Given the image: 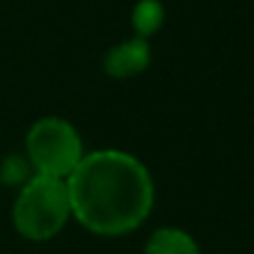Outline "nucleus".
<instances>
[{
	"mask_svg": "<svg viewBox=\"0 0 254 254\" xmlns=\"http://www.w3.org/2000/svg\"><path fill=\"white\" fill-rule=\"evenodd\" d=\"M145 254H202L197 239L180 227H160L145 242Z\"/></svg>",
	"mask_w": 254,
	"mask_h": 254,
	"instance_id": "obj_5",
	"label": "nucleus"
},
{
	"mask_svg": "<svg viewBox=\"0 0 254 254\" xmlns=\"http://www.w3.org/2000/svg\"><path fill=\"white\" fill-rule=\"evenodd\" d=\"M72 217L67 182L48 175H33L18 192L13 204V224L30 242L58 237Z\"/></svg>",
	"mask_w": 254,
	"mask_h": 254,
	"instance_id": "obj_2",
	"label": "nucleus"
},
{
	"mask_svg": "<svg viewBox=\"0 0 254 254\" xmlns=\"http://www.w3.org/2000/svg\"><path fill=\"white\" fill-rule=\"evenodd\" d=\"M0 172H3V180L8 182V185H25L35 172H33V167H30V162H28V157L25 160H20V157H8L5 162H3V167H0Z\"/></svg>",
	"mask_w": 254,
	"mask_h": 254,
	"instance_id": "obj_7",
	"label": "nucleus"
},
{
	"mask_svg": "<svg viewBox=\"0 0 254 254\" xmlns=\"http://www.w3.org/2000/svg\"><path fill=\"white\" fill-rule=\"evenodd\" d=\"M25 157L35 175L67 180L85 157V145L75 125L63 117H40L25 135Z\"/></svg>",
	"mask_w": 254,
	"mask_h": 254,
	"instance_id": "obj_3",
	"label": "nucleus"
},
{
	"mask_svg": "<svg viewBox=\"0 0 254 254\" xmlns=\"http://www.w3.org/2000/svg\"><path fill=\"white\" fill-rule=\"evenodd\" d=\"M65 182L72 217L100 237L135 232L155 207L150 170L135 155L122 150L85 152Z\"/></svg>",
	"mask_w": 254,
	"mask_h": 254,
	"instance_id": "obj_1",
	"label": "nucleus"
},
{
	"mask_svg": "<svg viewBox=\"0 0 254 254\" xmlns=\"http://www.w3.org/2000/svg\"><path fill=\"white\" fill-rule=\"evenodd\" d=\"M150 65V43L145 38H130L120 45H115L105 55V72L110 77L125 80V77H135L145 72Z\"/></svg>",
	"mask_w": 254,
	"mask_h": 254,
	"instance_id": "obj_4",
	"label": "nucleus"
},
{
	"mask_svg": "<svg viewBox=\"0 0 254 254\" xmlns=\"http://www.w3.org/2000/svg\"><path fill=\"white\" fill-rule=\"evenodd\" d=\"M165 23V8L160 0H140L132 8V30L137 38H150L155 35Z\"/></svg>",
	"mask_w": 254,
	"mask_h": 254,
	"instance_id": "obj_6",
	"label": "nucleus"
}]
</instances>
